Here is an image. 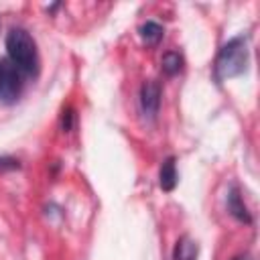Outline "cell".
Masks as SVG:
<instances>
[{
  "label": "cell",
  "mask_w": 260,
  "mask_h": 260,
  "mask_svg": "<svg viewBox=\"0 0 260 260\" xmlns=\"http://www.w3.org/2000/svg\"><path fill=\"white\" fill-rule=\"evenodd\" d=\"M6 53L8 59L16 65V69L24 75H37L39 71V55L35 39L20 26L10 28L6 35Z\"/></svg>",
  "instance_id": "cell-1"
},
{
  "label": "cell",
  "mask_w": 260,
  "mask_h": 260,
  "mask_svg": "<svg viewBox=\"0 0 260 260\" xmlns=\"http://www.w3.org/2000/svg\"><path fill=\"white\" fill-rule=\"evenodd\" d=\"M248 67V41L244 37L230 39L217 53L215 59V79L223 81L230 77H238Z\"/></svg>",
  "instance_id": "cell-2"
},
{
  "label": "cell",
  "mask_w": 260,
  "mask_h": 260,
  "mask_svg": "<svg viewBox=\"0 0 260 260\" xmlns=\"http://www.w3.org/2000/svg\"><path fill=\"white\" fill-rule=\"evenodd\" d=\"M20 89H22L20 71L8 57H2L0 59V102L14 104L20 95Z\"/></svg>",
  "instance_id": "cell-3"
},
{
  "label": "cell",
  "mask_w": 260,
  "mask_h": 260,
  "mask_svg": "<svg viewBox=\"0 0 260 260\" xmlns=\"http://www.w3.org/2000/svg\"><path fill=\"white\" fill-rule=\"evenodd\" d=\"M140 108L144 116L154 118L160 108V85L154 79H146L140 87Z\"/></svg>",
  "instance_id": "cell-4"
},
{
  "label": "cell",
  "mask_w": 260,
  "mask_h": 260,
  "mask_svg": "<svg viewBox=\"0 0 260 260\" xmlns=\"http://www.w3.org/2000/svg\"><path fill=\"white\" fill-rule=\"evenodd\" d=\"M225 205H228V211L238 221H242V223H250L252 221V215H250V211H248V207H246V203H244V199L240 195V189L236 185L230 187L228 197H225Z\"/></svg>",
  "instance_id": "cell-5"
},
{
  "label": "cell",
  "mask_w": 260,
  "mask_h": 260,
  "mask_svg": "<svg viewBox=\"0 0 260 260\" xmlns=\"http://www.w3.org/2000/svg\"><path fill=\"white\" fill-rule=\"evenodd\" d=\"M158 185L162 191H173L177 187V165L175 156H167L158 171Z\"/></svg>",
  "instance_id": "cell-6"
},
{
  "label": "cell",
  "mask_w": 260,
  "mask_h": 260,
  "mask_svg": "<svg viewBox=\"0 0 260 260\" xmlns=\"http://www.w3.org/2000/svg\"><path fill=\"white\" fill-rule=\"evenodd\" d=\"M197 252H199L197 242H193L189 236H183L177 242V246H175L173 260H195L197 258Z\"/></svg>",
  "instance_id": "cell-7"
},
{
  "label": "cell",
  "mask_w": 260,
  "mask_h": 260,
  "mask_svg": "<svg viewBox=\"0 0 260 260\" xmlns=\"http://www.w3.org/2000/svg\"><path fill=\"white\" fill-rule=\"evenodd\" d=\"M138 30H140V37H142V41L146 45H156L165 35V28L154 20H146Z\"/></svg>",
  "instance_id": "cell-8"
},
{
  "label": "cell",
  "mask_w": 260,
  "mask_h": 260,
  "mask_svg": "<svg viewBox=\"0 0 260 260\" xmlns=\"http://www.w3.org/2000/svg\"><path fill=\"white\" fill-rule=\"evenodd\" d=\"M160 67H162L165 75H169V77H171V75H177V73L181 71V67H183V57H181L177 51H169V53L162 55Z\"/></svg>",
  "instance_id": "cell-9"
},
{
  "label": "cell",
  "mask_w": 260,
  "mask_h": 260,
  "mask_svg": "<svg viewBox=\"0 0 260 260\" xmlns=\"http://www.w3.org/2000/svg\"><path fill=\"white\" fill-rule=\"evenodd\" d=\"M71 126H73V112L67 110V112H63V116H61V128H63V132H69Z\"/></svg>",
  "instance_id": "cell-10"
},
{
  "label": "cell",
  "mask_w": 260,
  "mask_h": 260,
  "mask_svg": "<svg viewBox=\"0 0 260 260\" xmlns=\"http://www.w3.org/2000/svg\"><path fill=\"white\" fill-rule=\"evenodd\" d=\"M0 169H18V162L14 158H0Z\"/></svg>",
  "instance_id": "cell-11"
},
{
  "label": "cell",
  "mask_w": 260,
  "mask_h": 260,
  "mask_svg": "<svg viewBox=\"0 0 260 260\" xmlns=\"http://www.w3.org/2000/svg\"><path fill=\"white\" fill-rule=\"evenodd\" d=\"M234 260H254V258H252V254H248V252H244V254H240V256H236Z\"/></svg>",
  "instance_id": "cell-12"
}]
</instances>
